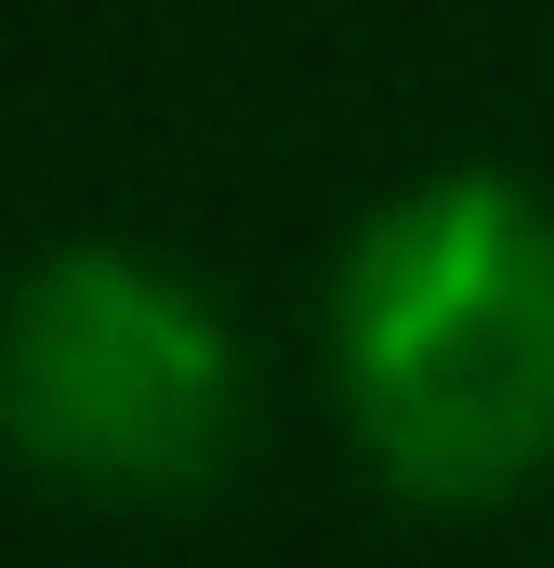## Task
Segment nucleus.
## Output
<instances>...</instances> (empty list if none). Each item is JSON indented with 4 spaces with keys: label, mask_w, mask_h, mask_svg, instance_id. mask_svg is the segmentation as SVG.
Returning <instances> with one entry per match:
<instances>
[{
    "label": "nucleus",
    "mask_w": 554,
    "mask_h": 568,
    "mask_svg": "<svg viewBox=\"0 0 554 568\" xmlns=\"http://www.w3.org/2000/svg\"><path fill=\"white\" fill-rule=\"evenodd\" d=\"M330 397L370 476L435 516L554 476V199L515 172H422L330 265Z\"/></svg>",
    "instance_id": "obj_1"
},
{
    "label": "nucleus",
    "mask_w": 554,
    "mask_h": 568,
    "mask_svg": "<svg viewBox=\"0 0 554 568\" xmlns=\"http://www.w3.org/2000/svg\"><path fill=\"white\" fill-rule=\"evenodd\" d=\"M0 449L106 516L212 503L252 449V344L145 239H66L0 291Z\"/></svg>",
    "instance_id": "obj_2"
}]
</instances>
